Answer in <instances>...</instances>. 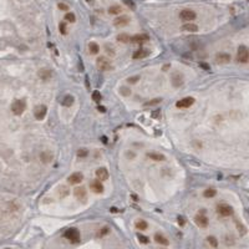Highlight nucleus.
<instances>
[{"mask_svg": "<svg viewBox=\"0 0 249 249\" xmlns=\"http://www.w3.org/2000/svg\"><path fill=\"white\" fill-rule=\"evenodd\" d=\"M89 50H90L91 54L96 55V54L100 51V47H99V45H97L96 42H90V45H89Z\"/></svg>", "mask_w": 249, "mask_h": 249, "instance_id": "bb28decb", "label": "nucleus"}, {"mask_svg": "<svg viewBox=\"0 0 249 249\" xmlns=\"http://www.w3.org/2000/svg\"><path fill=\"white\" fill-rule=\"evenodd\" d=\"M217 212L222 217H229V216L233 214V208L227 203H220V204L217 206Z\"/></svg>", "mask_w": 249, "mask_h": 249, "instance_id": "7ed1b4c3", "label": "nucleus"}, {"mask_svg": "<svg viewBox=\"0 0 249 249\" xmlns=\"http://www.w3.org/2000/svg\"><path fill=\"white\" fill-rule=\"evenodd\" d=\"M193 102H194V99H193V97H185V99L180 100V101L176 104V106H177L178 109H187V107L192 106Z\"/></svg>", "mask_w": 249, "mask_h": 249, "instance_id": "6e6552de", "label": "nucleus"}, {"mask_svg": "<svg viewBox=\"0 0 249 249\" xmlns=\"http://www.w3.org/2000/svg\"><path fill=\"white\" fill-rule=\"evenodd\" d=\"M113 23L116 26H126L130 23V19L127 16H120V18H116Z\"/></svg>", "mask_w": 249, "mask_h": 249, "instance_id": "a211bd4d", "label": "nucleus"}, {"mask_svg": "<svg viewBox=\"0 0 249 249\" xmlns=\"http://www.w3.org/2000/svg\"><path fill=\"white\" fill-rule=\"evenodd\" d=\"M75 196H76V198L80 199V201H86V198H87V192H86L85 188H76V189H75Z\"/></svg>", "mask_w": 249, "mask_h": 249, "instance_id": "ddd939ff", "label": "nucleus"}, {"mask_svg": "<svg viewBox=\"0 0 249 249\" xmlns=\"http://www.w3.org/2000/svg\"><path fill=\"white\" fill-rule=\"evenodd\" d=\"M159 101H161V100H158V99H156V100H152V101H149V102H148V104H147V105H151V106H152V105H156V104H158V102H159Z\"/></svg>", "mask_w": 249, "mask_h": 249, "instance_id": "a19ab883", "label": "nucleus"}, {"mask_svg": "<svg viewBox=\"0 0 249 249\" xmlns=\"http://www.w3.org/2000/svg\"><path fill=\"white\" fill-rule=\"evenodd\" d=\"M207 240H208V243H209L212 247H214V248L218 245V240H217L214 237H208V238H207Z\"/></svg>", "mask_w": 249, "mask_h": 249, "instance_id": "473e14b6", "label": "nucleus"}, {"mask_svg": "<svg viewBox=\"0 0 249 249\" xmlns=\"http://www.w3.org/2000/svg\"><path fill=\"white\" fill-rule=\"evenodd\" d=\"M137 238H138V240H140L141 243H143V244H147V243L149 242L148 237H146V235H143V234H137Z\"/></svg>", "mask_w": 249, "mask_h": 249, "instance_id": "2f4dec72", "label": "nucleus"}, {"mask_svg": "<svg viewBox=\"0 0 249 249\" xmlns=\"http://www.w3.org/2000/svg\"><path fill=\"white\" fill-rule=\"evenodd\" d=\"M147 157H149L153 161H158V162L159 161H164V156L162 153H159V152H148Z\"/></svg>", "mask_w": 249, "mask_h": 249, "instance_id": "6ab92c4d", "label": "nucleus"}, {"mask_svg": "<svg viewBox=\"0 0 249 249\" xmlns=\"http://www.w3.org/2000/svg\"><path fill=\"white\" fill-rule=\"evenodd\" d=\"M46 112H47V109H46V106H44V105H40V106H38V107L34 110L35 118H36V120H44V118H45V116H46Z\"/></svg>", "mask_w": 249, "mask_h": 249, "instance_id": "0eeeda50", "label": "nucleus"}, {"mask_svg": "<svg viewBox=\"0 0 249 249\" xmlns=\"http://www.w3.org/2000/svg\"><path fill=\"white\" fill-rule=\"evenodd\" d=\"M147 227H148V224L143 219H140V220L136 222V228L140 229V230H145V229H147Z\"/></svg>", "mask_w": 249, "mask_h": 249, "instance_id": "b1692460", "label": "nucleus"}, {"mask_svg": "<svg viewBox=\"0 0 249 249\" xmlns=\"http://www.w3.org/2000/svg\"><path fill=\"white\" fill-rule=\"evenodd\" d=\"M149 55V51L146 50V49H140L137 51L133 52V59H145Z\"/></svg>", "mask_w": 249, "mask_h": 249, "instance_id": "dca6fc26", "label": "nucleus"}, {"mask_svg": "<svg viewBox=\"0 0 249 249\" xmlns=\"http://www.w3.org/2000/svg\"><path fill=\"white\" fill-rule=\"evenodd\" d=\"M130 35L128 34H125V33H122V34H120L118 36H117V40L120 41V42H130Z\"/></svg>", "mask_w": 249, "mask_h": 249, "instance_id": "a878e982", "label": "nucleus"}, {"mask_svg": "<svg viewBox=\"0 0 249 249\" xmlns=\"http://www.w3.org/2000/svg\"><path fill=\"white\" fill-rule=\"evenodd\" d=\"M65 20L69 21V23H75L76 18H75L73 13H66V15H65Z\"/></svg>", "mask_w": 249, "mask_h": 249, "instance_id": "c756f323", "label": "nucleus"}, {"mask_svg": "<svg viewBox=\"0 0 249 249\" xmlns=\"http://www.w3.org/2000/svg\"><path fill=\"white\" fill-rule=\"evenodd\" d=\"M97 110H99V111H101V112H105V111H106V109H105V107H102V106H99V107H97Z\"/></svg>", "mask_w": 249, "mask_h": 249, "instance_id": "a18cd8bd", "label": "nucleus"}, {"mask_svg": "<svg viewBox=\"0 0 249 249\" xmlns=\"http://www.w3.org/2000/svg\"><path fill=\"white\" fill-rule=\"evenodd\" d=\"M120 92H121L123 96H128V95H131V90L127 89V87H120Z\"/></svg>", "mask_w": 249, "mask_h": 249, "instance_id": "72a5a7b5", "label": "nucleus"}, {"mask_svg": "<svg viewBox=\"0 0 249 249\" xmlns=\"http://www.w3.org/2000/svg\"><path fill=\"white\" fill-rule=\"evenodd\" d=\"M248 59H249V52H248V49L245 46H239L238 49V54H237V61L240 62V64H247L248 62Z\"/></svg>", "mask_w": 249, "mask_h": 249, "instance_id": "f257e3e1", "label": "nucleus"}, {"mask_svg": "<svg viewBox=\"0 0 249 249\" xmlns=\"http://www.w3.org/2000/svg\"><path fill=\"white\" fill-rule=\"evenodd\" d=\"M149 40V36L146 35V34H141V35H135L130 39V41H132L133 44H143L146 41Z\"/></svg>", "mask_w": 249, "mask_h": 249, "instance_id": "1a4fd4ad", "label": "nucleus"}, {"mask_svg": "<svg viewBox=\"0 0 249 249\" xmlns=\"http://www.w3.org/2000/svg\"><path fill=\"white\" fill-rule=\"evenodd\" d=\"M107 233H109V228H106V227H105V228H102V229L100 230V233H99V237H104V235H106Z\"/></svg>", "mask_w": 249, "mask_h": 249, "instance_id": "58836bf2", "label": "nucleus"}, {"mask_svg": "<svg viewBox=\"0 0 249 249\" xmlns=\"http://www.w3.org/2000/svg\"><path fill=\"white\" fill-rule=\"evenodd\" d=\"M77 156L78 157H85V156H87V151L86 149H78L77 151Z\"/></svg>", "mask_w": 249, "mask_h": 249, "instance_id": "e433bc0d", "label": "nucleus"}, {"mask_svg": "<svg viewBox=\"0 0 249 249\" xmlns=\"http://www.w3.org/2000/svg\"><path fill=\"white\" fill-rule=\"evenodd\" d=\"M51 75H52V73H51V71H50V70H47V69H42V70H40V71H39V77H40L41 80H45V81H46V80H49V78L51 77Z\"/></svg>", "mask_w": 249, "mask_h": 249, "instance_id": "412c9836", "label": "nucleus"}, {"mask_svg": "<svg viewBox=\"0 0 249 249\" xmlns=\"http://www.w3.org/2000/svg\"><path fill=\"white\" fill-rule=\"evenodd\" d=\"M90 188L96 193H102L104 192V186L101 185L100 181H92L91 185H90Z\"/></svg>", "mask_w": 249, "mask_h": 249, "instance_id": "4468645a", "label": "nucleus"}, {"mask_svg": "<svg viewBox=\"0 0 249 249\" xmlns=\"http://www.w3.org/2000/svg\"><path fill=\"white\" fill-rule=\"evenodd\" d=\"M123 3H125L127 7H130L131 9H135V4H133L132 0H123Z\"/></svg>", "mask_w": 249, "mask_h": 249, "instance_id": "4c0bfd02", "label": "nucleus"}, {"mask_svg": "<svg viewBox=\"0 0 249 249\" xmlns=\"http://www.w3.org/2000/svg\"><path fill=\"white\" fill-rule=\"evenodd\" d=\"M73 104V97L71 96V95H67L65 99H64V101H62V105L64 106H71Z\"/></svg>", "mask_w": 249, "mask_h": 249, "instance_id": "cd10ccee", "label": "nucleus"}, {"mask_svg": "<svg viewBox=\"0 0 249 249\" xmlns=\"http://www.w3.org/2000/svg\"><path fill=\"white\" fill-rule=\"evenodd\" d=\"M82 180H84V176H82V173H78V172L72 173V175L67 178L69 183H71V185H77V183H80Z\"/></svg>", "mask_w": 249, "mask_h": 249, "instance_id": "9b49d317", "label": "nucleus"}, {"mask_svg": "<svg viewBox=\"0 0 249 249\" xmlns=\"http://www.w3.org/2000/svg\"><path fill=\"white\" fill-rule=\"evenodd\" d=\"M170 67H171V65H164V66H163V70L166 71V70H168Z\"/></svg>", "mask_w": 249, "mask_h": 249, "instance_id": "49530a36", "label": "nucleus"}, {"mask_svg": "<svg viewBox=\"0 0 249 249\" xmlns=\"http://www.w3.org/2000/svg\"><path fill=\"white\" fill-rule=\"evenodd\" d=\"M106 51H107V54H109V55H111V56H113V55H115V52H113V50H112V49H109V47H106Z\"/></svg>", "mask_w": 249, "mask_h": 249, "instance_id": "79ce46f5", "label": "nucleus"}, {"mask_svg": "<svg viewBox=\"0 0 249 249\" xmlns=\"http://www.w3.org/2000/svg\"><path fill=\"white\" fill-rule=\"evenodd\" d=\"M59 30H60V33H61L62 35H65V34H66V24H65V23H60Z\"/></svg>", "mask_w": 249, "mask_h": 249, "instance_id": "f704fd0d", "label": "nucleus"}, {"mask_svg": "<svg viewBox=\"0 0 249 249\" xmlns=\"http://www.w3.org/2000/svg\"><path fill=\"white\" fill-rule=\"evenodd\" d=\"M40 158H41V161H42L44 163H49V162L52 159V154H51L50 152H47V151H44V152H41Z\"/></svg>", "mask_w": 249, "mask_h": 249, "instance_id": "4be33fe9", "label": "nucleus"}, {"mask_svg": "<svg viewBox=\"0 0 249 249\" xmlns=\"http://www.w3.org/2000/svg\"><path fill=\"white\" fill-rule=\"evenodd\" d=\"M59 9H61V10H65V11H67L69 10V7L66 5V4H64V3H59Z\"/></svg>", "mask_w": 249, "mask_h": 249, "instance_id": "ea45409f", "label": "nucleus"}, {"mask_svg": "<svg viewBox=\"0 0 249 249\" xmlns=\"http://www.w3.org/2000/svg\"><path fill=\"white\" fill-rule=\"evenodd\" d=\"M177 220H178V224H181V225H183V224H185V219H183L182 217H178V218H177Z\"/></svg>", "mask_w": 249, "mask_h": 249, "instance_id": "37998d69", "label": "nucleus"}, {"mask_svg": "<svg viewBox=\"0 0 249 249\" xmlns=\"http://www.w3.org/2000/svg\"><path fill=\"white\" fill-rule=\"evenodd\" d=\"M127 157H131V158H133V157H135V153H127Z\"/></svg>", "mask_w": 249, "mask_h": 249, "instance_id": "de8ad7c7", "label": "nucleus"}, {"mask_svg": "<svg viewBox=\"0 0 249 249\" xmlns=\"http://www.w3.org/2000/svg\"><path fill=\"white\" fill-rule=\"evenodd\" d=\"M96 177L100 180V182H101V181H106V180L109 178V172H107V170H106V168H99V170L96 171Z\"/></svg>", "mask_w": 249, "mask_h": 249, "instance_id": "2eb2a0df", "label": "nucleus"}, {"mask_svg": "<svg viewBox=\"0 0 249 249\" xmlns=\"http://www.w3.org/2000/svg\"><path fill=\"white\" fill-rule=\"evenodd\" d=\"M172 81H173V85L176 86V87H178V86H181L182 85V76L181 75H178V73H176V75H173V78H172Z\"/></svg>", "mask_w": 249, "mask_h": 249, "instance_id": "393cba45", "label": "nucleus"}, {"mask_svg": "<svg viewBox=\"0 0 249 249\" xmlns=\"http://www.w3.org/2000/svg\"><path fill=\"white\" fill-rule=\"evenodd\" d=\"M89 2H90V0H89Z\"/></svg>", "mask_w": 249, "mask_h": 249, "instance_id": "09e8293b", "label": "nucleus"}, {"mask_svg": "<svg viewBox=\"0 0 249 249\" xmlns=\"http://www.w3.org/2000/svg\"><path fill=\"white\" fill-rule=\"evenodd\" d=\"M25 109H26V105H25V102L23 100H16L11 105V111L15 115H21L25 111Z\"/></svg>", "mask_w": 249, "mask_h": 249, "instance_id": "20e7f679", "label": "nucleus"}, {"mask_svg": "<svg viewBox=\"0 0 249 249\" xmlns=\"http://www.w3.org/2000/svg\"><path fill=\"white\" fill-rule=\"evenodd\" d=\"M199 65H201V67H203V69H206V70H209V66H208V65H206V64H203V62H201Z\"/></svg>", "mask_w": 249, "mask_h": 249, "instance_id": "c03bdc74", "label": "nucleus"}, {"mask_svg": "<svg viewBox=\"0 0 249 249\" xmlns=\"http://www.w3.org/2000/svg\"><path fill=\"white\" fill-rule=\"evenodd\" d=\"M97 69L99 70H101V71H109V70H111L112 69V66H111V62L106 59V57H99L97 59Z\"/></svg>", "mask_w": 249, "mask_h": 249, "instance_id": "423d86ee", "label": "nucleus"}, {"mask_svg": "<svg viewBox=\"0 0 249 249\" xmlns=\"http://www.w3.org/2000/svg\"><path fill=\"white\" fill-rule=\"evenodd\" d=\"M65 238L69 239L71 243H78L80 242V233L75 228H70L65 232Z\"/></svg>", "mask_w": 249, "mask_h": 249, "instance_id": "f03ea898", "label": "nucleus"}, {"mask_svg": "<svg viewBox=\"0 0 249 249\" xmlns=\"http://www.w3.org/2000/svg\"><path fill=\"white\" fill-rule=\"evenodd\" d=\"M216 194H217V192H216V189H213V188H208V189L204 191V197H207V198H212V197H214Z\"/></svg>", "mask_w": 249, "mask_h": 249, "instance_id": "c85d7f7f", "label": "nucleus"}, {"mask_svg": "<svg viewBox=\"0 0 249 249\" xmlns=\"http://www.w3.org/2000/svg\"><path fill=\"white\" fill-rule=\"evenodd\" d=\"M101 99H102V97H101V94H100L99 91H94V92H92V100H94L95 102H100Z\"/></svg>", "mask_w": 249, "mask_h": 249, "instance_id": "7c9ffc66", "label": "nucleus"}, {"mask_svg": "<svg viewBox=\"0 0 249 249\" xmlns=\"http://www.w3.org/2000/svg\"><path fill=\"white\" fill-rule=\"evenodd\" d=\"M196 16H197L196 13H194L193 10H191V9H185V10H182V11L180 13V18H181L183 21H187V23L194 20Z\"/></svg>", "mask_w": 249, "mask_h": 249, "instance_id": "39448f33", "label": "nucleus"}, {"mask_svg": "<svg viewBox=\"0 0 249 249\" xmlns=\"http://www.w3.org/2000/svg\"><path fill=\"white\" fill-rule=\"evenodd\" d=\"M154 240H156L158 244H161V245H168V244H170L168 239L166 238V237H163L162 234H159V233H157V234L154 235Z\"/></svg>", "mask_w": 249, "mask_h": 249, "instance_id": "aec40b11", "label": "nucleus"}, {"mask_svg": "<svg viewBox=\"0 0 249 249\" xmlns=\"http://www.w3.org/2000/svg\"><path fill=\"white\" fill-rule=\"evenodd\" d=\"M182 30L187 31V33H196V31H198V26L193 23H187L182 26Z\"/></svg>", "mask_w": 249, "mask_h": 249, "instance_id": "f3484780", "label": "nucleus"}, {"mask_svg": "<svg viewBox=\"0 0 249 249\" xmlns=\"http://www.w3.org/2000/svg\"><path fill=\"white\" fill-rule=\"evenodd\" d=\"M121 11H122V9H121V7H118V5H112V7L109 8V13L112 14V15H118Z\"/></svg>", "mask_w": 249, "mask_h": 249, "instance_id": "5701e85b", "label": "nucleus"}, {"mask_svg": "<svg viewBox=\"0 0 249 249\" xmlns=\"http://www.w3.org/2000/svg\"><path fill=\"white\" fill-rule=\"evenodd\" d=\"M216 61L219 62V64H228L230 61V55L225 54V52H219L216 56Z\"/></svg>", "mask_w": 249, "mask_h": 249, "instance_id": "f8f14e48", "label": "nucleus"}, {"mask_svg": "<svg viewBox=\"0 0 249 249\" xmlns=\"http://www.w3.org/2000/svg\"><path fill=\"white\" fill-rule=\"evenodd\" d=\"M130 84H136L137 81H140V76H133V77H128V80H127Z\"/></svg>", "mask_w": 249, "mask_h": 249, "instance_id": "c9c22d12", "label": "nucleus"}, {"mask_svg": "<svg viewBox=\"0 0 249 249\" xmlns=\"http://www.w3.org/2000/svg\"><path fill=\"white\" fill-rule=\"evenodd\" d=\"M194 222L197 223V225L203 227V228L208 225V219H207V217H206L204 214H201V213L194 217Z\"/></svg>", "mask_w": 249, "mask_h": 249, "instance_id": "9d476101", "label": "nucleus"}]
</instances>
